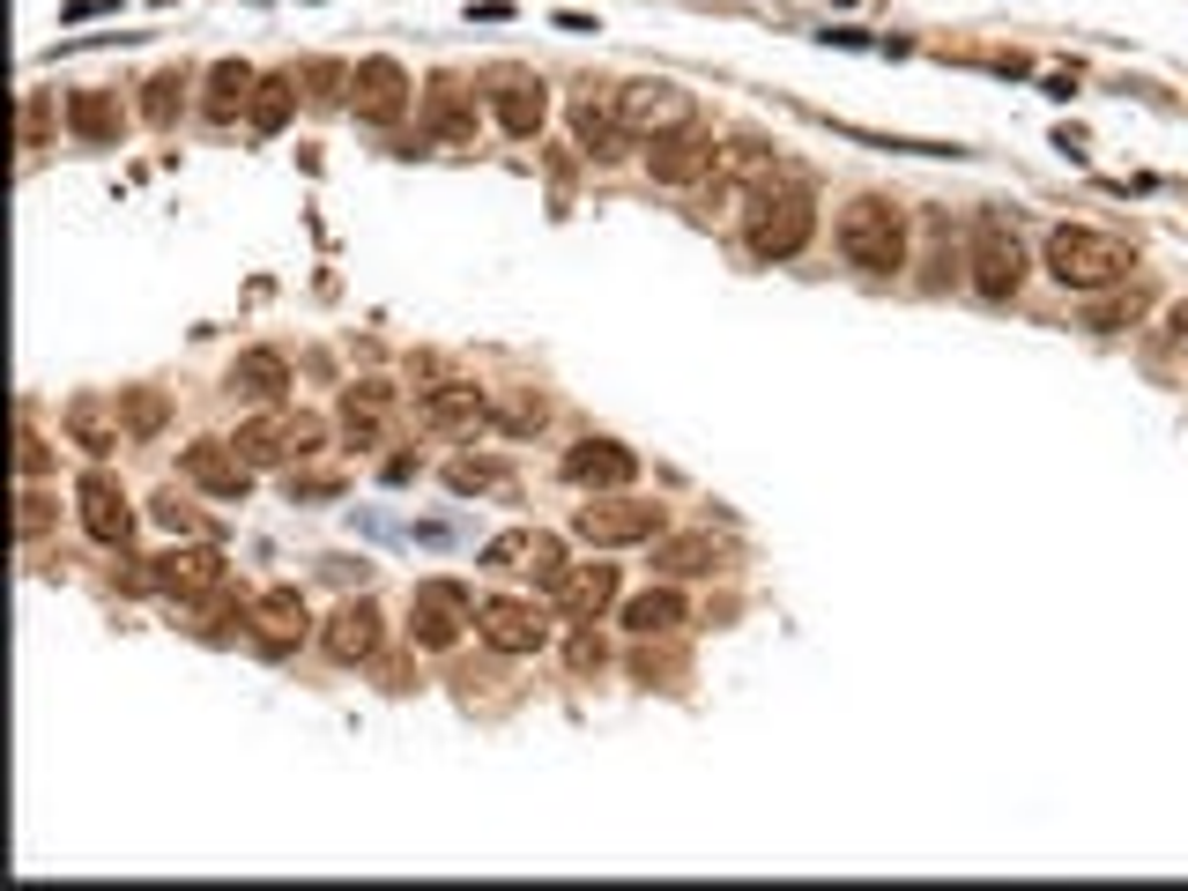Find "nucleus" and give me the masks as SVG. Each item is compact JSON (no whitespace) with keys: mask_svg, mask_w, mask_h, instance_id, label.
<instances>
[{"mask_svg":"<svg viewBox=\"0 0 1188 891\" xmlns=\"http://www.w3.org/2000/svg\"><path fill=\"white\" fill-rule=\"evenodd\" d=\"M572 134H580V148H587V156H602V164H610V156H624V134H632V126H624V104H617V90H610V82H587V90L572 98Z\"/></svg>","mask_w":1188,"mask_h":891,"instance_id":"nucleus-12","label":"nucleus"},{"mask_svg":"<svg viewBox=\"0 0 1188 891\" xmlns=\"http://www.w3.org/2000/svg\"><path fill=\"white\" fill-rule=\"evenodd\" d=\"M156 572H164V594L172 602H223V557L216 550H178V557H156Z\"/></svg>","mask_w":1188,"mask_h":891,"instance_id":"nucleus-22","label":"nucleus"},{"mask_svg":"<svg viewBox=\"0 0 1188 891\" xmlns=\"http://www.w3.org/2000/svg\"><path fill=\"white\" fill-rule=\"evenodd\" d=\"M409 74H401V60H357L349 68V104H357V120L371 126H401L409 120Z\"/></svg>","mask_w":1188,"mask_h":891,"instance_id":"nucleus-10","label":"nucleus"},{"mask_svg":"<svg viewBox=\"0 0 1188 891\" xmlns=\"http://www.w3.org/2000/svg\"><path fill=\"white\" fill-rule=\"evenodd\" d=\"M417 423L423 431H483L491 423V401L475 395V387H461V379H445V387H423L417 395Z\"/></svg>","mask_w":1188,"mask_h":891,"instance_id":"nucleus-20","label":"nucleus"},{"mask_svg":"<svg viewBox=\"0 0 1188 891\" xmlns=\"http://www.w3.org/2000/svg\"><path fill=\"white\" fill-rule=\"evenodd\" d=\"M297 82L313 90V104H342V98H349V68H335V60H313Z\"/></svg>","mask_w":1188,"mask_h":891,"instance_id":"nucleus-34","label":"nucleus"},{"mask_svg":"<svg viewBox=\"0 0 1188 891\" xmlns=\"http://www.w3.org/2000/svg\"><path fill=\"white\" fill-rule=\"evenodd\" d=\"M120 417H126V431H134V439H148V431L164 423V395H126Z\"/></svg>","mask_w":1188,"mask_h":891,"instance_id":"nucleus-37","label":"nucleus"},{"mask_svg":"<svg viewBox=\"0 0 1188 891\" xmlns=\"http://www.w3.org/2000/svg\"><path fill=\"white\" fill-rule=\"evenodd\" d=\"M68 126H74V142L112 148V142H120V104L104 98V90H74V98H68Z\"/></svg>","mask_w":1188,"mask_h":891,"instance_id":"nucleus-27","label":"nucleus"},{"mask_svg":"<svg viewBox=\"0 0 1188 891\" xmlns=\"http://www.w3.org/2000/svg\"><path fill=\"white\" fill-rule=\"evenodd\" d=\"M580 543L594 550H624V543H662V505H632V498H594V505H580Z\"/></svg>","mask_w":1188,"mask_h":891,"instance_id":"nucleus-8","label":"nucleus"},{"mask_svg":"<svg viewBox=\"0 0 1188 891\" xmlns=\"http://www.w3.org/2000/svg\"><path fill=\"white\" fill-rule=\"evenodd\" d=\"M290 104H297V74H260V90H253V134H275V126L290 120Z\"/></svg>","mask_w":1188,"mask_h":891,"instance_id":"nucleus-31","label":"nucleus"},{"mask_svg":"<svg viewBox=\"0 0 1188 891\" xmlns=\"http://www.w3.org/2000/svg\"><path fill=\"white\" fill-rule=\"evenodd\" d=\"M965 268H973V290L981 297H1017L1025 290V246H1017V231L1003 216H981L973 223V253H965Z\"/></svg>","mask_w":1188,"mask_h":891,"instance_id":"nucleus-5","label":"nucleus"},{"mask_svg":"<svg viewBox=\"0 0 1188 891\" xmlns=\"http://www.w3.org/2000/svg\"><path fill=\"white\" fill-rule=\"evenodd\" d=\"M550 602H557L572 624H594L610 602H617V565H565L557 580H550Z\"/></svg>","mask_w":1188,"mask_h":891,"instance_id":"nucleus-18","label":"nucleus"},{"mask_svg":"<svg viewBox=\"0 0 1188 891\" xmlns=\"http://www.w3.org/2000/svg\"><path fill=\"white\" fill-rule=\"evenodd\" d=\"M624 624H632V639H668L676 624H684V602L668 587H654V594H639V602H624Z\"/></svg>","mask_w":1188,"mask_h":891,"instance_id":"nucleus-30","label":"nucleus"},{"mask_svg":"<svg viewBox=\"0 0 1188 891\" xmlns=\"http://www.w3.org/2000/svg\"><path fill=\"white\" fill-rule=\"evenodd\" d=\"M565 475L580 483V491H624L632 475H639V453L617 439H580L565 453Z\"/></svg>","mask_w":1188,"mask_h":891,"instance_id":"nucleus-17","label":"nucleus"},{"mask_svg":"<svg viewBox=\"0 0 1188 891\" xmlns=\"http://www.w3.org/2000/svg\"><path fill=\"white\" fill-rule=\"evenodd\" d=\"M104 8H120V0H68V23H82V16H104Z\"/></svg>","mask_w":1188,"mask_h":891,"instance_id":"nucleus-41","label":"nucleus"},{"mask_svg":"<svg viewBox=\"0 0 1188 891\" xmlns=\"http://www.w3.org/2000/svg\"><path fill=\"white\" fill-rule=\"evenodd\" d=\"M475 639L498 646V654H543L550 646V610L513 602V594H491V602H475Z\"/></svg>","mask_w":1188,"mask_h":891,"instance_id":"nucleus-9","label":"nucleus"},{"mask_svg":"<svg viewBox=\"0 0 1188 891\" xmlns=\"http://www.w3.org/2000/svg\"><path fill=\"white\" fill-rule=\"evenodd\" d=\"M112 587L120 594H164V572H156V557H126V565L112 572Z\"/></svg>","mask_w":1188,"mask_h":891,"instance_id":"nucleus-35","label":"nucleus"},{"mask_svg":"<svg viewBox=\"0 0 1188 891\" xmlns=\"http://www.w3.org/2000/svg\"><path fill=\"white\" fill-rule=\"evenodd\" d=\"M423 126H431V142H475V90L461 82V74H439L431 90H423Z\"/></svg>","mask_w":1188,"mask_h":891,"instance_id":"nucleus-19","label":"nucleus"},{"mask_svg":"<svg viewBox=\"0 0 1188 891\" xmlns=\"http://www.w3.org/2000/svg\"><path fill=\"white\" fill-rule=\"evenodd\" d=\"M602 662H610V646L594 639V632H572V676H594Z\"/></svg>","mask_w":1188,"mask_h":891,"instance_id":"nucleus-39","label":"nucleus"},{"mask_svg":"<svg viewBox=\"0 0 1188 891\" xmlns=\"http://www.w3.org/2000/svg\"><path fill=\"white\" fill-rule=\"evenodd\" d=\"M231 387L253 401H283V387H290V365L275 357V349H246L238 365H231Z\"/></svg>","mask_w":1188,"mask_h":891,"instance_id":"nucleus-29","label":"nucleus"},{"mask_svg":"<svg viewBox=\"0 0 1188 891\" xmlns=\"http://www.w3.org/2000/svg\"><path fill=\"white\" fill-rule=\"evenodd\" d=\"M646 172L662 178V186H698V178L714 172V134H706V126L654 134V148H646Z\"/></svg>","mask_w":1188,"mask_h":891,"instance_id":"nucleus-15","label":"nucleus"},{"mask_svg":"<svg viewBox=\"0 0 1188 891\" xmlns=\"http://www.w3.org/2000/svg\"><path fill=\"white\" fill-rule=\"evenodd\" d=\"M1129 268H1137V253L1122 246L1114 231H1092V223L1047 231V275H1055L1063 290H1107V283H1122Z\"/></svg>","mask_w":1188,"mask_h":891,"instance_id":"nucleus-1","label":"nucleus"},{"mask_svg":"<svg viewBox=\"0 0 1188 891\" xmlns=\"http://www.w3.org/2000/svg\"><path fill=\"white\" fill-rule=\"evenodd\" d=\"M654 565H662L668 580H698V572L728 565V550H720L714 535H662V543H654Z\"/></svg>","mask_w":1188,"mask_h":891,"instance_id":"nucleus-26","label":"nucleus"},{"mask_svg":"<svg viewBox=\"0 0 1188 891\" xmlns=\"http://www.w3.org/2000/svg\"><path fill=\"white\" fill-rule=\"evenodd\" d=\"M148 513H156V528H172V535H194V543H216V520H208V513H194V505H186L178 491H164L156 505H148Z\"/></svg>","mask_w":1188,"mask_h":891,"instance_id":"nucleus-32","label":"nucleus"},{"mask_svg":"<svg viewBox=\"0 0 1188 891\" xmlns=\"http://www.w3.org/2000/svg\"><path fill=\"white\" fill-rule=\"evenodd\" d=\"M469 624H475V602H469V587H461V580H423L417 602H409V639L431 646V654H445V646L461 639Z\"/></svg>","mask_w":1188,"mask_h":891,"instance_id":"nucleus-7","label":"nucleus"},{"mask_svg":"<svg viewBox=\"0 0 1188 891\" xmlns=\"http://www.w3.org/2000/svg\"><path fill=\"white\" fill-rule=\"evenodd\" d=\"M445 483H453V491L469 498V491H491V483H498V469H491V461H453V469H445Z\"/></svg>","mask_w":1188,"mask_h":891,"instance_id":"nucleus-38","label":"nucleus"},{"mask_svg":"<svg viewBox=\"0 0 1188 891\" xmlns=\"http://www.w3.org/2000/svg\"><path fill=\"white\" fill-rule=\"evenodd\" d=\"M491 120L513 134V142H528V134H543L550 120V98H543V82L535 74H520V68H498L491 74Z\"/></svg>","mask_w":1188,"mask_h":891,"instance_id":"nucleus-14","label":"nucleus"},{"mask_svg":"<svg viewBox=\"0 0 1188 891\" xmlns=\"http://www.w3.org/2000/svg\"><path fill=\"white\" fill-rule=\"evenodd\" d=\"M60 423H68V439L82 445V453H112V445H120V431H126L120 401H98V395H74Z\"/></svg>","mask_w":1188,"mask_h":891,"instance_id":"nucleus-24","label":"nucleus"},{"mask_svg":"<svg viewBox=\"0 0 1188 891\" xmlns=\"http://www.w3.org/2000/svg\"><path fill=\"white\" fill-rule=\"evenodd\" d=\"M238 453H246L253 469H290V461H313L327 445V423L320 417H305V409H268V417H253V423H238Z\"/></svg>","mask_w":1188,"mask_h":891,"instance_id":"nucleus-4","label":"nucleus"},{"mask_svg":"<svg viewBox=\"0 0 1188 891\" xmlns=\"http://www.w3.org/2000/svg\"><path fill=\"white\" fill-rule=\"evenodd\" d=\"M74 505H82V528H90V543L120 550L126 535H134V505H126V491L112 483L104 469H90L82 483H74Z\"/></svg>","mask_w":1188,"mask_h":891,"instance_id":"nucleus-13","label":"nucleus"},{"mask_svg":"<svg viewBox=\"0 0 1188 891\" xmlns=\"http://www.w3.org/2000/svg\"><path fill=\"white\" fill-rule=\"evenodd\" d=\"M45 520H52V505H45V498H38V491H30V498H23V513H16V528H23V535H38Z\"/></svg>","mask_w":1188,"mask_h":891,"instance_id":"nucleus-40","label":"nucleus"},{"mask_svg":"<svg viewBox=\"0 0 1188 891\" xmlns=\"http://www.w3.org/2000/svg\"><path fill=\"white\" fill-rule=\"evenodd\" d=\"M320 639H327L335 662H371V654H379V610H371V602H342V610L327 617Z\"/></svg>","mask_w":1188,"mask_h":891,"instance_id":"nucleus-23","label":"nucleus"},{"mask_svg":"<svg viewBox=\"0 0 1188 891\" xmlns=\"http://www.w3.org/2000/svg\"><path fill=\"white\" fill-rule=\"evenodd\" d=\"M840 253L862 275H899L907 268V216L884 194H862L840 208Z\"/></svg>","mask_w":1188,"mask_h":891,"instance_id":"nucleus-2","label":"nucleus"},{"mask_svg":"<svg viewBox=\"0 0 1188 891\" xmlns=\"http://www.w3.org/2000/svg\"><path fill=\"white\" fill-rule=\"evenodd\" d=\"M617 104H624V126L646 134V142H654V134H676V126H692V90H676V82H662V74H654V82H624Z\"/></svg>","mask_w":1188,"mask_h":891,"instance_id":"nucleus-11","label":"nucleus"},{"mask_svg":"<svg viewBox=\"0 0 1188 891\" xmlns=\"http://www.w3.org/2000/svg\"><path fill=\"white\" fill-rule=\"evenodd\" d=\"M387 409H395V387H379V379H357L342 395V423H349V439L371 445L379 439V423H387Z\"/></svg>","mask_w":1188,"mask_h":891,"instance_id":"nucleus-28","label":"nucleus"},{"mask_svg":"<svg viewBox=\"0 0 1188 891\" xmlns=\"http://www.w3.org/2000/svg\"><path fill=\"white\" fill-rule=\"evenodd\" d=\"M178 469H186V483H201L208 498H246L253 491V461L238 453V445H223V439H194Z\"/></svg>","mask_w":1188,"mask_h":891,"instance_id":"nucleus-16","label":"nucleus"},{"mask_svg":"<svg viewBox=\"0 0 1188 891\" xmlns=\"http://www.w3.org/2000/svg\"><path fill=\"white\" fill-rule=\"evenodd\" d=\"M483 572L550 587V580L565 572V543H557V535H543V528H505V535H491V543H483Z\"/></svg>","mask_w":1188,"mask_h":891,"instance_id":"nucleus-6","label":"nucleus"},{"mask_svg":"<svg viewBox=\"0 0 1188 891\" xmlns=\"http://www.w3.org/2000/svg\"><path fill=\"white\" fill-rule=\"evenodd\" d=\"M810 231H817V201L802 186H766V194H750V208H742V238H750L758 260H795V253L810 246Z\"/></svg>","mask_w":1188,"mask_h":891,"instance_id":"nucleus-3","label":"nucleus"},{"mask_svg":"<svg viewBox=\"0 0 1188 891\" xmlns=\"http://www.w3.org/2000/svg\"><path fill=\"white\" fill-rule=\"evenodd\" d=\"M178 98H186V74H178V68H164V74H156V82H148L142 112H148V120H156V126H172V120H178Z\"/></svg>","mask_w":1188,"mask_h":891,"instance_id":"nucleus-33","label":"nucleus"},{"mask_svg":"<svg viewBox=\"0 0 1188 891\" xmlns=\"http://www.w3.org/2000/svg\"><path fill=\"white\" fill-rule=\"evenodd\" d=\"M543 417H550L543 395H513L505 409H498V423H505V431H543Z\"/></svg>","mask_w":1188,"mask_h":891,"instance_id":"nucleus-36","label":"nucleus"},{"mask_svg":"<svg viewBox=\"0 0 1188 891\" xmlns=\"http://www.w3.org/2000/svg\"><path fill=\"white\" fill-rule=\"evenodd\" d=\"M246 624H253V639L268 646V654H290V646H305V632H313V617H305V602H297L290 587H268L246 610Z\"/></svg>","mask_w":1188,"mask_h":891,"instance_id":"nucleus-21","label":"nucleus"},{"mask_svg":"<svg viewBox=\"0 0 1188 891\" xmlns=\"http://www.w3.org/2000/svg\"><path fill=\"white\" fill-rule=\"evenodd\" d=\"M253 90H260V74H253L246 60H223V68H208V104H201V112H208L216 126H231L238 112H253Z\"/></svg>","mask_w":1188,"mask_h":891,"instance_id":"nucleus-25","label":"nucleus"},{"mask_svg":"<svg viewBox=\"0 0 1188 891\" xmlns=\"http://www.w3.org/2000/svg\"><path fill=\"white\" fill-rule=\"evenodd\" d=\"M1174 335H1181V342H1188V305H1174Z\"/></svg>","mask_w":1188,"mask_h":891,"instance_id":"nucleus-42","label":"nucleus"}]
</instances>
